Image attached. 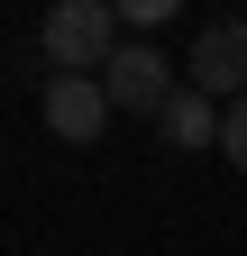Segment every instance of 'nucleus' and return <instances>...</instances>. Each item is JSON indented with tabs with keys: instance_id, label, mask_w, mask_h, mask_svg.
<instances>
[{
	"instance_id": "1",
	"label": "nucleus",
	"mask_w": 247,
	"mask_h": 256,
	"mask_svg": "<svg viewBox=\"0 0 247 256\" xmlns=\"http://www.w3.org/2000/svg\"><path fill=\"white\" fill-rule=\"evenodd\" d=\"M37 46H46L55 74H101V64L128 46V37H119V10H110V0H55Z\"/></svg>"
},
{
	"instance_id": "2",
	"label": "nucleus",
	"mask_w": 247,
	"mask_h": 256,
	"mask_svg": "<svg viewBox=\"0 0 247 256\" xmlns=\"http://www.w3.org/2000/svg\"><path fill=\"white\" fill-rule=\"evenodd\" d=\"M183 82L202 92V101H247V18H202L192 55H183Z\"/></svg>"
},
{
	"instance_id": "3",
	"label": "nucleus",
	"mask_w": 247,
	"mask_h": 256,
	"mask_svg": "<svg viewBox=\"0 0 247 256\" xmlns=\"http://www.w3.org/2000/svg\"><path fill=\"white\" fill-rule=\"evenodd\" d=\"M174 82H183V74H174V64L146 46V37H138V46H119V55L101 64V92H110V110H138V119H156V110L174 101Z\"/></svg>"
},
{
	"instance_id": "4",
	"label": "nucleus",
	"mask_w": 247,
	"mask_h": 256,
	"mask_svg": "<svg viewBox=\"0 0 247 256\" xmlns=\"http://www.w3.org/2000/svg\"><path fill=\"white\" fill-rule=\"evenodd\" d=\"M110 119H119V110H110L101 74H46V128H55L64 146H92Z\"/></svg>"
},
{
	"instance_id": "5",
	"label": "nucleus",
	"mask_w": 247,
	"mask_h": 256,
	"mask_svg": "<svg viewBox=\"0 0 247 256\" xmlns=\"http://www.w3.org/2000/svg\"><path fill=\"white\" fill-rule=\"evenodd\" d=\"M156 128H165V146H220V101H202L192 82H174V101L156 110Z\"/></svg>"
},
{
	"instance_id": "6",
	"label": "nucleus",
	"mask_w": 247,
	"mask_h": 256,
	"mask_svg": "<svg viewBox=\"0 0 247 256\" xmlns=\"http://www.w3.org/2000/svg\"><path fill=\"white\" fill-rule=\"evenodd\" d=\"M220 156L247 174V101H229V110H220Z\"/></svg>"
}]
</instances>
